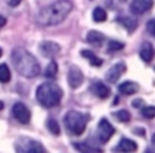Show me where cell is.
Returning <instances> with one entry per match:
<instances>
[{
    "instance_id": "obj_1",
    "label": "cell",
    "mask_w": 155,
    "mask_h": 153,
    "mask_svg": "<svg viewBox=\"0 0 155 153\" xmlns=\"http://www.w3.org/2000/svg\"><path fill=\"white\" fill-rule=\"evenodd\" d=\"M72 8L73 6L70 0H58L43 8L39 12L37 21L43 27L57 26L69 16Z\"/></svg>"
},
{
    "instance_id": "obj_2",
    "label": "cell",
    "mask_w": 155,
    "mask_h": 153,
    "mask_svg": "<svg viewBox=\"0 0 155 153\" xmlns=\"http://www.w3.org/2000/svg\"><path fill=\"white\" fill-rule=\"evenodd\" d=\"M11 61L16 71L25 78H35L40 73L38 60L21 47H17L12 50Z\"/></svg>"
},
{
    "instance_id": "obj_3",
    "label": "cell",
    "mask_w": 155,
    "mask_h": 153,
    "mask_svg": "<svg viewBox=\"0 0 155 153\" xmlns=\"http://www.w3.org/2000/svg\"><path fill=\"white\" fill-rule=\"evenodd\" d=\"M62 95H63L62 89L53 82L42 83L39 85L36 91L37 100L45 108L57 107L61 101Z\"/></svg>"
},
{
    "instance_id": "obj_4",
    "label": "cell",
    "mask_w": 155,
    "mask_h": 153,
    "mask_svg": "<svg viewBox=\"0 0 155 153\" xmlns=\"http://www.w3.org/2000/svg\"><path fill=\"white\" fill-rule=\"evenodd\" d=\"M89 118L79 111L71 110L65 114L64 124L70 133L74 135H81L85 131Z\"/></svg>"
},
{
    "instance_id": "obj_5",
    "label": "cell",
    "mask_w": 155,
    "mask_h": 153,
    "mask_svg": "<svg viewBox=\"0 0 155 153\" xmlns=\"http://www.w3.org/2000/svg\"><path fill=\"white\" fill-rule=\"evenodd\" d=\"M16 151L22 153H42L45 152V149L38 141L29 138H20L16 143Z\"/></svg>"
},
{
    "instance_id": "obj_6",
    "label": "cell",
    "mask_w": 155,
    "mask_h": 153,
    "mask_svg": "<svg viewBox=\"0 0 155 153\" xmlns=\"http://www.w3.org/2000/svg\"><path fill=\"white\" fill-rule=\"evenodd\" d=\"M114 132H115V129H114L113 125L105 118L101 119L99 124H97V131L99 141L102 142V143H107V141L113 137Z\"/></svg>"
},
{
    "instance_id": "obj_7",
    "label": "cell",
    "mask_w": 155,
    "mask_h": 153,
    "mask_svg": "<svg viewBox=\"0 0 155 153\" xmlns=\"http://www.w3.org/2000/svg\"><path fill=\"white\" fill-rule=\"evenodd\" d=\"M12 113H13V115H15V118L19 121L20 123L27 124L30 122V119H31L30 110L27 108L26 104H23L22 102H17V103L13 105Z\"/></svg>"
},
{
    "instance_id": "obj_8",
    "label": "cell",
    "mask_w": 155,
    "mask_h": 153,
    "mask_svg": "<svg viewBox=\"0 0 155 153\" xmlns=\"http://www.w3.org/2000/svg\"><path fill=\"white\" fill-rule=\"evenodd\" d=\"M84 81V75L77 65H71L68 71V83L72 89H78Z\"/></svg>"
},
{
    "instance_id": "obj_9",
    "label": "cell",
    "mask_w": 155,
    "mask_h": 153,
    "mask_svg": "<svg viewBox=\"0 0 155 153\" xmlns=\"http://www.w3.org/2000/svg\"><path fill=\"white\" fill-rule=\"evenodd\" d=\"M154 0H132L130 3V10L133 15H143L152 9Z\"/></svg>"
},
{
    "instance_id": "obj_10",
    "label": "cell",
    "mask_w": 155,
    "mask_h": 153,
    "mask_svg": "<svg viewBox=\"0 0 155 153\" xmlns=\"http://www.w3.org/2000/svg\"><path fill=\"white\" fill-rule=\"evenodd\" d=\"M126 71V65L124 62H117L114 65H112L109 70H107V75H105V79L107 82L110 83H115L117 82L122 75Z\"/></svg>"
},
{
    "instance_id": "obj_11",
    "label": "cell",
    "mask_w": 155,
    "mask_h": 153,
    "mask_svg": "<svg viewBox=\"0 0 155 153\" xmlns=\"http://www.w3.org/2000/svg\"><path fill=\"white\" fill-rule=\"evenodd\" d=\"M39 50H40V53L45 58H53L60 52L61 48L58 43L53 42V41H43L40 43Z\"/></svg>"
},
{
    "instance_id": "obj_12",
    "label": "cell",
    "mask_w": 155,
    "mask_h": 153,
    "mask_svg": "<svg viewBox=\"0 0 155 153\" xmlns=\"http://www.w3.org/2000/svg\"><path fill=\"white\" fill-rule=\"evenodd\" d=\"M90 91L95 97H97V98L100 99H107L111 93L110 88L101 81H97L94 82V83H92L90 87Z\"/></svg>"
},
{
    "instance_id": "obj_13",
    "label": "cell",
    "mask_w": 155,
    "mask_h": 153,
    "mask_svg": "<svg viewBox=\"0 0 155 153\" xmlns=\"http://www.w3.org/2000/svg\"><path fill=\"white\" fill-rule=\"evenodd\" d=\"M155 55V49L150 41H144L140 47V57L144 62H151Z\"/></svg>"
},
{
    "instance_id": "obj_14",
    "label": "cell",
    "mask_w": 155,
    "mask_h": 153,
    "mask_svg": "<svg viewBox=\"0 0 155 153\" xmlns=\"http://www.w3.org/2000/svg\"><path fill=\"white\" fill-rule=\"evenodd\" d=\"M119 91L124 95H135L140 90V85L134 81H124L117 87Z\"/></svg>"
},
{
    "instance_id": "obj_15",
    "label": "cell",
    "mask_w": 155,
    "mask_h": 153,
    "mask_svg": "<svg viewBox=\"0 0 155 153\" xmlns=\"http://www.w3.org/2000/svg\"><path fill=\"white\" fill-rule=\"evenodd\" d=\"M116 150L121 151V152H134V151L137 150V144L131 139L124 138L119 142Z\"/></svg>"
},
{
    "instance_id": "obj_16",
    "label": "cell",
    "mask_w": 155,
    "mask_h": 153,
    "mask_svg": "<svg viewBox=\"0 0 155 153\" xmlns=\"http://www.w3.org/2000/svg\"><path fill=\"white\" fill-rule=\"evenodd\" d=\"M104 37L103 33L99 32V31H95V30H91L89 31L87 35V41L90 45H93V46L101 47V45L104 42Z\"/></svg>"
},
{
    "instance_id": "obj_17",
    "label": "cell",
    "mask_w": 155,
    "mask_h": 153,
    "mask_svg": "<svg viewBox=\"0 0 155 153\" xmlns=\"http://www.w3.org/2000/svg\"><path fill=\"white\" fill-rule=\"evenodd\" d=\"M117 22L121 23L130 33L133 32L136 29V27H137V21L134 18H131V17H127V16L119 17L117 18Z\"/></svg>"
},
{
    "instance_id": "obj_18",
    "label": "cell",
    "mask_w": 155,
    "mask_h": 153,
    "mask_svg": "<svg viewBox=\"0 0 155 153\" xmlns=\"http://www.w3.org/2000/svg\"><path fill=\"white\" fill-rule=\"evenodd\" d=\"M81 55L83 57V58L87 59L89 61H90L91 65H93V67H101V65H103V60L101 58H99L94 52H92L91 50H82L81 51Z\"/></svg>"
},
{
    "instance_id": "obj_19",
    "label": "cell",
    "mask_w": 155,
    "mask_h": 153,
    "mask_svg": "<svg viewBox=\"0 0 155 153\" xmlns=\"http://www.w3.org/2000/svg\"><path fill=\"white\" fill-rule=\"evenodd\" d=\"M92 18L95 22H104L107 18V13L103 8L97 7L92 12Z\"/></svg>"
},
{
    "instance_id": "obj_20",
    "label": "cell",
    "mask_w": 155,
    "mask_h": 153,
    "mask_svg": "<svg viewBox=\"0 0 155 153\" xmlns=\"http://www.w3.org/2000/svg\"><path fill=\"white\" fill-rule=\"evenodd\" d=\"M113 117L115 118L117 121L123 122V123H126V122H129V121L131 120V113H130L127 110H125V109L117 110L116 112H114Z\"/></svg>"
},
{
    "instance_id": "obj_21",
    "label": "cell",
    "mask_w": 155,
    "mask_h": 153,
    "mask_svg": "<svg viewBox=\"0 0 155 153\" xmlns=\"http://www.w3.org/2000/svg\"><path fill=\"white\" fill-rule=\"evenodd\" d=\"M11 75H10V70L6 63H1L0 65V82L7 83L10 81Z\"/></svg>"
},
{
    "instance_id": "obj_22",
    "label": "cell",
    "mask_w": 155,
    "mask_h": 153,
    "mask_svg": "<svg viewBox=\"0 0 155 153\" xmlns=\"http://www.w3.org/2000/svg\"><path fill=\"white\" fill-rule=\"evenodd\" d=\"M58 72V65L55 61H51L47 65V68L45 70V75L47 78H54Z\"/></svg>"
},
{
    "instance_id": "obj_23",
    "label": "cell",
    "mask_w": 155,
    "mask_h": 153,
    "mask_svg": "<svg viewBox=\"0 0 155 153\" xmlns=\"http://www.w3.org/2000/svg\"><path fill=\"white\" fill-rule=\"evenodd\" d=\"M73 147H74L78 151H81V152H101V149L91 147L90 144H87V143H74Z\"/></svg>"
},
{
    "instance_id": "obj_24",
    "label": "cell",
    "mask_w": 155,
    "mask_h": 153,
    "mask_svg": "<svg viewBox=\"0 0 155 153\" xmlns=\"http://www.w3.org/2000/svg\"><path fill=\"white\" fill-rule=\"evenodd\" d=\"M47 128L52 134H54V135L60 134V127H59V123L57 122V120H54V119H48Z\"/></svg>"
},
{
    "instance_id": "obj_25",
    "label": "cell",
    "mask_w": 155,
    "mask_h": 153,
    "mask_svg": "<svg viewBox=\"0 0 155 153\" xmlns=\"http://www.w3.org/2000/svg\"><path fill=\"white\" fill-rule=\"evenodd\" d=\"M141 113L145 119H153L155 118V107L154 105H147L141 108Z\"/></svg>"
},
{
    "instance_id": "obj_26",
    "label": "cell",
    "mask_w": 155,
    "mask_h": 153,
    "mask_svg": "<svg viewBox=\"0 0 155 153\" xmlns=\"http://www.w3.org/2000/svg\"><path fill=\"white\" fill-rule=\"evenodd\" d=\"M107 47H109V51H120L124 48V43L116 40H111Z\"/></svg>"
},
{
    "instance_id": "obj_27",
    "label": "cell",
    "mask_w": 155,
    "mask_h": 153,
    "mask_svg": "<svg viewBox=\"0 0 155 153\" xmlns=\"http://www.w3.org/2000/svg\"><path fill=\"white\" fill-rule=\"evenodd\" d=\"M146 30L149 31L150 35L155 37V19H151L146 23Z\"/></svg>"
},
{
    "instance_id": "obj_28",
    "label": "cell",
    "mask_w": 155,
    "mask_h": 153,
    "mask_svg": "<svg viewBox=\"0 0 155 153\" xmlns=\"http://www.w3.org/2000/svg\"><path fill=\"white\" fill-rule=\"evenodd\" d=\"M132 105L134 108H136V109H139V108L141 109V108L144 105V102H143L142 99H135V100L132 102Z\"/></svg>"
},
{
    "instance_id": "obj_29",
    "label": "cell",
    "mask_w": 155,
    "mask_h": 153,
    "mask_svg": "<svg viewBox=\"0 0 155 153\" xmlns=\"http://www.w3.org/2000/svg\"><path fill=\"white\" fill-rule=\"evenodd\" d=\"M21 1H22V0H10L9 5L11 7H17L20 2H21Z\"/></svg>"
},
{
    "instance_id": "obj_30",
    "label": "cell",
    "mask_w": 155,
    "mask_h": 153,
    "mask_svg": "<svg viewBox=\"0 0 155 153\" xmlns=\"http://www.w3.org/2000/svg\"><path fill=\"white\" fill-rule=\"evenodd\" d=\"M7 23V19L3 16H0V29Z\"/></svg>"
},
{
    "instance_id": "obj_31",
    "label": "cell",
    "mask_w": 155,
    "mask_h": 153,
    "mask_svg": "<svg viewBox=\"0 0 155 153\" xmlns=\"http://www.w3.org/2000/svg\"><path fill=\"white\" fill-rule=\"evenodd\" d=\"M151 141H152V144L155 147V133L152 135V139H151Z\"/></svg>"
},
{
    "instance_id": "obj_32",
    "label": "cell",
    "mask_w": 155,
    "mask_h": 153,
    "mask_svg": "<svg viewBox=\"0 0 155 153\" xmlns=\"http://www.w3.org/2000/svg\"><path fill=\"white\" fill-rule=\"evenodd\" d=\"M2 108H3V103L0 101V110H2Z\"/></svg>"
},
{
    "instance_id": "obj_33",
    "label": "cell",
    "mask_w": 155,
    "mask_h": 153,
    "mask_svg": "<svg viewBox=\"0 0 155 153\" xmlns=\"http://www.w3.org/2000/svg\"><path fill=\"white\" fill-rule=\"evenodd\" d=\"M1 55H2V49L0 48V57H1Z\"/></svg>"
},
{
    "instance_id": "obj_34",
    "label": "cell",
    "mask_w": 155,
    "mask_h": 153,
    "mask_svg": "<svg viewBox=\"0 0 155 153\" xmlns=\"http://www.w3.org/2000/svg\"><path fill=\"white\" fill-rule=\"evenodd\" d=\"M154 70H155V67H154Z\"/></svg>"
}]
</instances>
